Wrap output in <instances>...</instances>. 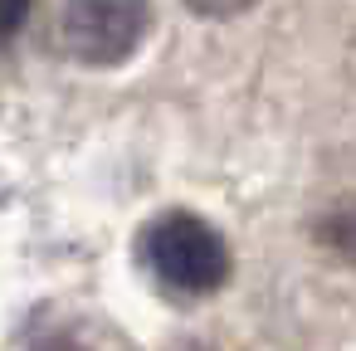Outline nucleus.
Instances as JSON below:
<instances>
[{
	"label": "nucleus",
	"instance_id": "obj_1",
	"mask_svg": "<svg viewBox=\"0 0 356 351\" xmlns=\"http://www.w3.org/2000/svg\"><path fill=\"white\" fill-rule=\"evenodd\" d=\"M147 259H152V268L166 283H176L186 293L220 288L225 273H229L225 239L205 220H195V215H166V220H156L152 234H147Z\"/></svg>",
	"mask_w": 356,
	"mask_h": 351
},
{
	"label": "nucleus",
	"instance_id": "obj_2",
	"mask_svg": "<svg viewBox=\"0 0 356 351\" xmlns=\"http://www.w3.org/2000/svg\"><path fill=\"white\" fill-rule=\"evenodd\" d=\"M64 35L83 64H122L147 35V0H69Z\"/></svg>",
	"mask_w": 356,
	"mask_h": 351
},
{
	"label": "nucleus",
	"instance_id": "obj_3",
	"mask_svg": "<svg viewBox=\"0 0 356 351\" xmlns=\"http://www.w3.org/2000/svg\"><path fill=\"white\" fill-rule=\"evenodd\" d=\"M30 10V0H0V35H10Z\"/></svg>",
	"mask_w": 356,
	"mask_h": 351
},
{
	"label": "nucleus",
	"instance_id": "obj_4",
	"mask_svg": "<svg viewBox=\"0 0 356 351\" xmlns=\"http://www.w3.org/2000/svg\"><path fill=\"white\" fill-rule=\"evenodd\" d=\"M195 10H229V6H239V0H191Z\"/></svg>",
	"mask_w": 356,
	"mask_h": 351
}]
</instances>
